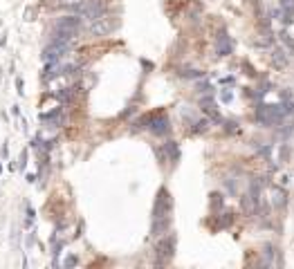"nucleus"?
I'll use <instances>...</instances> for the list:
<instances>
[{
  "label": "nucleus",
  "mask_w": 294,
  "mask_h": 269,
  "mask_svg": "<svg viewBox=\"0 0 294 269\" xmlns=\"http://www.w3.org/2000/svg\"><path fill=\"white\" fill-rule=\"evenodd\" d=\"M70 54V43H59V41H49V45L43 49L41 58L45 63H54V61H63Z\"/></svg>",
  "instance_id": "obj_1"
},
{
  "label": "nucleus",
  "mask_w": 294,
  "mask_h": 269,
  "mask_svg": "<svg viewBox=\"0 0 294 269\" xmlns=\"http://www.w3.org/2000/svg\"><path fill=\"white\" fill-rule=\"evenodd\" d=\"M175 243H177V238L173 236V233H169L164 240H160V245H157V260H155V265L171 263L173 253H175Z\"/></svg>",
  "instance_id": "obj_2"
},
{
  "label": "nucleus",
  "mask_w": 294,
  "mask_h": 269,
  "mask_svg": "<svg viewBox=\"0 0 294 269\" xmlns=\"http://www.w3.org/2000/svg\"><path fill=\"white\" fill-rule=\"evenodd\" d=\"M171 209H173L171 193L166 189H160V193H157V197H155V204H153V220H155V218L171 216Z\"/></svg>",
  "instance_id": "obj_3"
},
{
  "label": "nucleus",
  "mask_w": 294,
  "mask_h": 269,
  "mask_svg": "<svg viewBox=\"0 0 294 269\" xmlns=\"http://www.w3.org/2000/svg\"><path fill=\"white\" fill-rule=\"evenodd\" d=\"M148 130L153 132V135H157V137L169 135V130H171V122H169V117H166V115H150Z\"/></svg>",
  "instance_id": "obj_4"
},
{
  "label": "nucleus",
  "mask_w": 294,
  "mask_h": 269,
  "mask_svg": "<svg viewBox=\"0 0 294 269\" xmlns=\"http://www.w3.org/2000/svg\"><path fill=\"white\" fill-rule=\"evenodd\" d=\"M81 25H83V18L79 14H72V16H63L56 21V29H63V32H79Z\"/></svg>",
  "instance_id": "obj_5"
},
{
  "label": "nucleus",
  "mask_w": 294,
  "mask_h": 269,
  "mask_svg": "<svg viewBox=\"0 0 294 269\" xmlns=\"http://www.w3.org/2000/svg\"><path fill=\"white\" fill-rule=\"evenodd\" d=\"M216 52L220 54V56H229L231 52H234V43H231L229 34H227V29L222 27L218 32V38H216Z\"/></svg>",
  "instance_id": "obj_6"
},
{
  "label": "nucleus",
  "mask_w": 294,
  "mask_h": 269,
  "mask_svg": "<svg viewBox=\"0 0 294 269\" xmlns=\"http://www.w3.org/2000/svg\"><path fill=\"white\" fill-rule=\"evenodd\" d=\"M41 122L59 128V126H65V123H68V115L63 112V108H54V110L48 112V115H41Z\"/></svg>",
  "instance_id": "obj_7"
},
{
  "label": "nucleus",
  "mask_w": 294,
  "mask_h": 269,
  "mask_svg": "<svg viewBox=\"0 0 294 269\" xmlns=\"http://www.w3.org/2000/svg\"><path fill=\"white\" fill-rule=\"evenodd\" d=\"M200 108H202V112L211 119V122H222V117H220V112L216 110V101L211 95H204L202 99H200Z\"/></svg>",
  "instance_id": "obj_8"
},
{
  "label": "nucleus",
  "mask_w": 294,
  "mask_h": 269,
  "mask_svg": "<svg viewBox=\"0 0 294 269\" xmlns=\"http://www.w3.org/2000/svg\"><path fill=\"white\" fill-rule=\"evenodd\" d=\"M110 29H113V18H108V16L97 18V21H92V25H90L92 34H108Z\"/></svg>",
  "instance_id": "obj_9"
},
{
  "label": "nucleus",
  "mask_w": 294,
  "mask_h": 269,
  "mask_svg": "<svg viewBox=\"0 0 294 269\" xmlns=\"http://www.w3.org/2000/svg\"><path fill=\"white\" fill-rule=\"evenodd\" d=\"M169 227H171V216L155 218L153 224H150V233H153V236H164V233L169 231Z\"/></svg>",
  "instance_id": "obj_10"
},
{
  "label": "nucleus",
  "mask_w": 294,
  "mask_h": 269,
  "mask_svg": "<svg viewBox=\"0 0 294 269\" xmlns=\"http://www.w3.org/2000/svg\"><path fill=\"white\" fill-rule=\"evenodd\" d=\"M155 153H164V155H166L164 159H171L173 164L180 159V148H177L175 142H166L164 146H162V150H155Z\"/></svg>",
  "instance_id": "obj_11"
},
{
  "label": "nucleus",
  "mask_w": 294,
  "mask_h": 269,
  "mask_svg": "<svg viewBox=\"0 0 294 269\" xmlns=\"http://www.w3.org/2000/svg\"><path fill=\"white\" fill-rule=\"evenodd\" d=\"M74 92H76V88H63V90H59L56 92V99H59V103H72V99H74Z\"/></svg>",
  "instance_id": "obj_12"
},
{
  "label": "nucleus",
  "mask_w": 294,
  "mask_h": 269,
  "mask_svg": "<svg viewBox=\"0 0 294 269\" xmlns=\"http://www.w3.org/2000/svg\"><path fill=\"white\" fill-rule=\"evenodd\" d=\"M272 63H274V68H285V65H288V56H285L283 49H274L272 52Z\"/></svg>",
  "instance_id": "obj_13"
},
{
  "label": "nucleus",
  "mask_w": 294,
  "mask_h": 269,
  "mask_svg": "<svg viewBox=\"0 0 294 269\" xmlns=\"http://www.w3.org/2000/svg\"><path fill=\"white\" fill-rule=\"evenodd\" d=\"M272 204L274 206H285V191L274 186L272 189Z\"/></svg>",
  "instance_id": "obj_14"
},
{
  "label": "nucleus",
  "mask_w": 294,
  "mask_h": 269,
  "mask_svg": "<svg viewBox=\"0 0 294 269\" xmlns=\"http://www.w3.org/2000/svg\"><path fill=\"white\" fill-rule=\"evenodd\" d=\"M209 126H211V119H196V122H193V135L207 132Z\"/></svg>",
  "instance_id": "obj_15"
},
{
  "label": "nucleus",
  "mask_w": 294,
  "mask_h": 269,
  "mask_svg": "<svg viewBox=\"0 0 294 269\" xmlns=\"http://www.w3.org/2000/svg\"><path fill=\"white\" fill-rule=\"evenodd\" d=\"M234 224V213L231 211H225L222 213V218H218V227L220 229H227V227H231Z\"/></svg>",
  "instance_id": "obj_16"
},
{
  "label": "nucleus",
  "mask_w": 294,
  "mask_h": 269,
  "mask_svg": "<svg viewBox=\"0 0 294 269\" xmlns=\"http://www.w3.org/2000/svg\"><path fill=\"white\" fill-rule=\"evenodd\" d=\"M222 204H225V196L222 193H211V209L218 211V209H222Z\"/></svg>",
  "instance_id": "obj_17"
},
{
  "label": "nucleus",
  "mask_w": 294,
  "mask_h": 269,
  "mask_svg": "<svg viewBox=\"0 0 294 269\" xmlns=\"http://www.w3.org/2000/svg\"><path fill=\"white\" fill-rule=\"evenodd\" d=\"M180 76H184V79H202L204 72H200V70H182Z\"/></svg>",
  "instance_id": "obj_18"
},
{
  "label": "nucleus",
  "mask_w": 294,
  "mask_h": 269,
  "mask_svg": "<svg viewBox=\"0 0 294 269\" xmlns=\"http://www.w3.org/2000/svg\"><path fill=\"white\" fill-rule=\"evenodd\" d=\"M225 132H227V135H236V132H241V123L234 122V119L225 122Z\"/></svg>",
  "instance_id": "obj_19"
},
{
  "label": "nucleus",
  "mask_w": 294,
  "mask_h": 269,
  "mask_svg": "<svg viewBox=\"0 0 294 269\" xmlns=\"http://www.w3.org/2000/svg\"><path fill=\"white\" fill-rule=\"evenodd\" d=\"M198 92H200V95H211L214 88H211L209 83H198Z\"/></svg>",
  "instance_id": "obj_20"
},
{
  "label": "nucleus",
  "mask_w": 294,
  "mask_h": 269,
  "mask_svg": "<svg viewBox=\"0 0 294 269\" xmlns=\"http://www.w3.org/2000/svg\"><path fill=\"white\" fill-rule=\"evenodd\" d=\"M220 99L225 101V103H229V101H231V99H234V95H231L229 90H222V92H220Z\"/></svg>",
  "instance_id": "obj_21"
},
{
  "label": "nucleus",
  "mask_w": 294,
  "mask_h": 269,
  "mask_svg": "<svg viewBox=\"0 0 294 269\" xmlns=\"http://www.w3.org/2000/svg\"><path fill=\"white\" fill-rule=\"evenodd\" d=\"M76 263H79V258H76V256H68V258H65V267H74Z\"/></svg>",
  "instance_id": "obj_22"
},
{
  "label": "nucleus",
  "mask_w": 294,
  "mask_h": 269,
  "mask_svg": "<svg viewBox=\"0 0 294 269\" xmlns=\"http://www.w3.org/2000/svg\"><path fill=\"white\" fill-rule=\"evenodd\" d=\"M25 164H27V153L21 155V169H25Z\"/></svg>",
  "instance_id": "obj_23"
}]
</instances>
